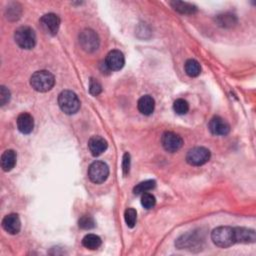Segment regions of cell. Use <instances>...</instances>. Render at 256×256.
Here are the masks:
<instances>
[{
    "label": "cell",
    "instance_id": "ffe728a7",
    "mask_svg": "<svg viewBox=\"0 0 256 256\" xmlns=\"http://www.w3.org/2000/svg\"><path fill=\"white\" fill-rule=\"evenodd\" d=\"M170 4H171V6L176 11H178L179 13H182V14H193L197 11L196 6H194L191 3L182 2V1H173Z\"/></svg>",
    "mask_w": 256,
    "mask_h": 256
},
{
    "label": "cell",
    "instance_id": "6da1fadb",
    "mask_svg": "<svg viewBox=\"0 0 256 256\" xmlns=\"http://www.w3.org/2000/svg\"><path fill=\"white\" fill-rule=\"evenodd\" d=\"M55 78L52 73L47 70H39L33 73L30 78V85L38 92H47L53 88Z\"/></svg>",
    "mask_w": 256,
    "mask_h": 256
},
{
    "label": "cell",
    "instance_id": "7402d4cb",
    "mask_svg": "<svg viewBox=\"0 0 256 256\" xmlns=\"http://www.w3.org/2000/svg\"><path fill=\"white\" fill-rule=\"evenodd\" d=\"M173 110L178 115H184L189 110V104L188 102L184 99H177L173 103Z\"/></svg>",
    "mask_w": 256,
    "mask_h": 256
},
{
    "label": "cell",
    "instance_id": "8992f818",
    "mask_svg": "<svg viewBox=\"0 0 256 256\" xmlns=\"http://www.w3.org/2000/svg\"><path fill=\"white\" fill-rule=\"evenodd\" d=\"M99 37L92 29H85L79 35V43L86 52H94L99 47Z\"/></svg>",
    "mask_w": 256,
    "mask_h": 256
},
{
    "label": "cell",
    "instance_id": "4fadbf2b",
    "mask_svg": "<svg viewBox=\"0 0 256 256\" xmlns=\"http://www.w3.org/2000/svg\"><path fill=\"white\" fill-rule=\"evenodd\" d=\"M235 243H253L255 242V232L245 227H234Z\"/></svg>",
    "mask_w": 256,
    "mask_h": 256
},
{
    "label": "cell",
    "instance_id": "44dd1931",
    "mask_svg": "<svg viewBox=\"0 0 256 256\" xmlns=\"http://www.w3.org/2000/svg\"><path fill=\"white\" fill-rule=\"evenodd\" d=\"M155 186H156V182L154 180H146V181H143V182L136 185L134 187L133 192L135 195H140V194H143L147 191L154 189Z\"/></svg>",
    "mask_w": 256,
    "mask_h": 256
},
{
    "label": "cell",
    "instance_id": "d4e9b609",
    "mask_svg": "<svg viewBox=\"0 0 256 256\" xmlns=\"http://www.w3.org/2000/svg\"><path fill=\"white\" fill-rule=\"evenodd\" d=\"M141 204L145 209H151L155 206L156 199L153 194L145 192L141 196Z\"/></svg>",
    "mask_w": 256,
    "mask_h": 256
},
{
    "label": "cell",
    "instance_id": "7c38bea8",
    "mask_svg": "<svg viewBox=\"0 0 256 256\" xmlns=\"http://www.w3.org/2000/svg\"><path fill=\"white\" fill-rule=\"evenodd\" d=\"M208 127L211 133L214 135L224 136V135H227L230 131L229 124L220 116H214L210 120Z\"/></svg>",
    "mask_w": 256,
    "mask_h": 256
},
{
    "label": "cell",
    "instance_id": "5b68a950",
    "mask_svg": "<svg viewBox=\"0 0 256 256\" xmlns=\"http://www.w3.org/2000/svg\"><path fill=\"white\" fill-rule=\"evenodd\" d=\"M109 175V167L103 161H94L88 168V177L95 183H103Z\"/></svg>",
    "mask_w": 256,
    "mask_h": 256
},
{
    "label": "cell",
    "instance_id": "ba28073f",
    "mask_svg": "<svg viewBox=\"0 0 256 256\" xmlns=\"http://www.w3.org/2000/svg\"><path fill=\"white\" fill-rule=\"evenodd\" d=\"M40 25L45 33L52 36L56 35L60 26V18L54 13L44 14L40 18Z\"/></svg>",
    "mask_w": 256,
    "mask_h": 256
},
{
    "label": "cell",
    "instance_id": "7a4b0ae2",
    "mask_svg": "<svg viewBox=\"0 0 256 256\" xmlns=\"http://www.w3.org/2000/svg\"><path fill=\"white\" fill-rule=\"evenodd\" d=\"M213 243L221 248H227L235 244L234 227L219 226L211 232Z\"/></svg>",
    "mask_w": 256,
    "mask_h": 256
},
{
    "label": "cell",
    "instance_id": "ac0fdd59",
    "mask_svg": "<svg viewBox=\"0 0 256 256\" xmlns=\"http://www.w3.org/2000/svg\"><path fill=\"white\" fill-rule=\"evenodd\" d=\"M102 241H101V238L96 235V234H87L85 235L84 238L82 239V245L90 250H95L97 248L100 247Z\"/></svg>",
    "mask_w": 256,
    "mask_h": 256
},
{
    "label": "cell",
    "instance_id": "30bf717a",
    "mask_svg": "<svg viewBox=\"0 0 256 256\" xmlns=\"http://www.w3.org/2000/svg\"><path fill=\"white\" fill-rule=\"evenodd\" d=\"M104 63L110 71H118L123 68L125 64V58L121 51L112 50L107 54Z\"/></svg>",
    "mask_w": 256,
    "mask_h": 256
},
{
    "label": "cell",
    "instance_id": "83f0119b",
    "mask_svg": "<svg viewBox=\"0 0 256 256\" xmlns=\"http://www.w3.org/2000/svg\"><path fill=\"white\" fill-rule=\"evenodd\" d=\"M21 7L19 6V4L17 3H12L10 6H8V18H11L13 17L14 19L18 18L20 13H21Z\"/></svg>",
    "mask_w": 256,
    "mask_h": 256
},
{
    "label": "cell",
    "instance_id": "52a82bcc",
    "mask_svg": "<svg viewBox=\"0 0 256 256\" xmlns=\"http://www.w3.org/2000/svg\"><path fill=\"white\" fill-rule=\"evenodd\" d=\"M211 156L210 151L205 147H194L190 149L186 155V161L190 165L200 166L209 161Z\"/></svg>",
    "mask_w": 256,
    "mask_h": 256
},
{
    "label": "cell",
    "instance_id": "277c9868",
    "mask_svg": "<svg viewBox=\"0 0 256 256\" xmlns=\"http://www.w3.org/2000/svg\"><path fill=\"white\" fill-rule=\"evenodd\" d=\"M14 39L19 47L23 49H32L36 44V34L28 26L17 28L14 33Z\"/></svg>",
    "mask_w": 256,
    "mask_h": 256
},
{
    "label": "cell",
    "instance_id": "4316f807",
    "mask_svg": "<svg viewBox=\"0 0 256 256\" xmlns=\"http://www.w3.org/2000/svg\"><path fill=\"white\" fill-rule=\"evenodd\" d=\"M102 91V86L100 82L97 79L91 78L89 81V92L93 96H97L101 93Z\"/></svg>",
    "mask_w": 256,
    "mask_h": 256
},
{
    "label": "cell",
    "instance_id": "9c48e42d",
    "mask_svg": "<svg viewBox=\"0 0 256 256\" xmlns=\"http://www.w3.org/2000/svg\"><path fill=\"white\" fill-rule=\"evenodd\" d=\"M161 143L163 148L168 152H176L183 145V139L174 132L166 131L161 137Z\"/></svg>",
    "mask_w": 256,
    "mask_h": 256
},
{
    "label": "cell",
    "instance_id": "f546056e",
    "mask_svg": "<svg viewBox=\"0 0 256 256\" xmlns=\"http://www.w3.org/2000/svg\"><path fill=\"white\" fill-rule=\"evenodd\" d=\"M129 169H130V155L128 152H126L124 153L123 161H122V170L124 175H127L129 173Z\"/></svg>",
    "mask_w": 256,
    "mask_h": 256
},
{
    "label": "cell",
    "instance_id": "f1b7e54d",
    "mask_svg": "<svg viewBox=\"0 0 256 256\" xmlns=\"http://www.w3.org/2000/svg\"><path fill=\"white\" fill-rule=\"evenodd\" d=\"M10 99V92L5 86L0 87V104L5 105Z\"/></svg>",
    "mask_w": 256,
    "mask_h": 256
},
{
    "label": "cell",
    "instance_id": "2e32d148",
    "mask_svg": "<svg viewBox=\"0 0 256 256\" xmlns=\"http://www.w3.org/2000/svg\"><path fill=\"white\" fill-rule=\"evenodd\" d=\"M16 160H17V155L14 150L9 149L4 151L3 154L1 155V167L3 169V171L8 172L10 170H12L16 165Z\"/></svg>",
    "mask_w": 256,
    "mask_h": 256
},
{
    "label": "cell",
    "instance_id": "5bb4252c",
    "mask_svg": "<svg viewBox=\"0 0 256 256\" xmlns=\"http://www.w3.org/2000/svg\"><path fill=\"white\" fill-rule=\"evenodd\" d=\"M107 141L101 136H92L88 141V149L93 156H99L107 149Z\"/></svg>",
    "mask_w": 256,
    "mask_h": 256
},
{
    "label": "cell",
    "instance_id": "9a60e30c",
    "mask_svg": "<svg viewBox=\"0 0 256 256\" xmlns=\"http://www.w3.org/2000/svg\"><path fill=\"white\" fill-rule=\"evenodd\" d=\"M17 128L23 134H29L34 128V119L33 117L26 112H23L17 117Z\"/></svg>",
    "mask_w": 256,
    "mask_h": 256
},
{
    "label": "cell",
    "instance_id": "e0dca14e",
    "mask_svg": "<svg viewBox=\"0 0 256 256\" xmlns=\"http://www.w3.org/2000/svg\"><path fill=\"white\" fill-rule=\"evenodd\" d=\"M138 110L144 115H150L154 111L155 108V101L150 95L142 96L137 103Z\"/></svg>",
    "mask_w": 256,
    "mask_h": 256
},
{
    "label": "cell",
    "instance_id": "484cf974",
    "mask_svg": "<svg viewBox=\"0 0 256 256\" xmlns=\"http://www.w3.org/2000/svg\"><path fill=\"white\" fill-rule=\"evenodd\" d=\"M78 225L82 229L89 230V229H92L95 227V221L89 215H83L78 221Z\"/></svg>",
    "mask_w": 256,
    "mask_h": 256
},
{
    "label": "cell",
    "instance_id": "8fae6325",
    "mask_svg": "<svg viewBox=\"0 0 256 256\" xmlns=\"http://www.w3.org/2000/svg\"><path fill=\"white\" fill-rule=\"evenodd\" d=\"M2 227L3 229L12 235L19 233L21 229V222L19 216L15 213H10L6 215L2 220Z\"/></svg>",
    "mask_w": 256,
    "mask_h": 256
},
{
    "label": "cell",
    "instance_id": "d6986e66",
    "mask_svg": "<svg viewBox=\"0 0 256 256\" xmlns=\"http://www.w3.org/2000/svg\"><path fill=\"white\" fill-rule=\"evenodd\" d=\"M184 69L186 74L190 77H197L201 72V66L195 59H188L185 62Z\"/></svg>",
    "mask_w": 256,
    "mask_h": 256
},
{
    "label": "cell",
    "instance_id": "3957f363",
    "mask_svg": "<svg viewBox=\"0 0 256 256\" xmlns=\"http://www.w3.org/2000/svg\"><path fill=\"white\" fill-rule=\"evenodd\" d=\"M58 105L65 114L72 115L79 110L80 100L73 91L64 90L58 96Z\"/></svg>",
    "mask_w": 256,
    "mask_h": 256
},
{
    "label": "cell",
    "instance_id": "603a6c76",
    "mask_svg": "<svg viewBox=\"0 0 256 256\" xmlns=\"http://www.w3.org/2000/svg\"><path fill=\"white\" fill-rule=\"evenodd\" d=\"M217 23L220 26H223V27H231L236 23V18L234 15H230V14L218 15Z\"/></svg>",
    "mask_w": 256,
    "mask_h": 256
},
{
    "label": "cell",
    "instance_id": "cb8c5ba5",
    "mask_svg": "<svg viewBox=\"0 0 256 256\" xmlns=\"http://www.w3.org/2000/svg\"><path fill=\"white\" fill-rule=\"evenodd\" d=\"M124 219L127 226L133 228L135 226L136 220H137V212L133 208H127L124 212Z\"/></svg>",
    "mask_w": 256,
    "mask_h": 256
}]
</instances>
